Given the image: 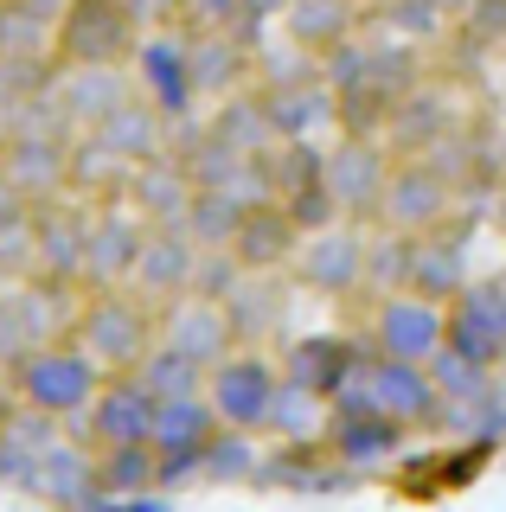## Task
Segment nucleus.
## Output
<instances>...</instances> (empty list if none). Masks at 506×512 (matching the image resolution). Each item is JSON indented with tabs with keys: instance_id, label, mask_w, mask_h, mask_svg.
<instances>
[{
	"instance_id": "25",
	"label": "nucleus",
	"mask_w": 506,
	"mask_h": 512,
	"mask_svg": "<svg viewBox=\"0 0 506 512\" xmlns=\"http://www.w3.org/2000/svg\"><path fill=\"white\" fill-rule=\"evenodd\" d=\"M90 135H103V148H116L129 167H148V160H161L173 148V122L148 103V96H129V103H122L103 128H90Z\"/></svg>"
},
{
	"instance_id": "46",
	"label": "nucleus",
	"mask_w": 506,
	"mask_h": 512,
	"mask_svg": "<svg viewBox=\"0 0 506 512\" xmlns=\"http://www.w3.org/2000/svg\"><path fill=\"white\" fill-rule=\"evenodd\" d=\"M237 13H244V0H180L186 32H231Z\"/></svg>"
},
{
	"instance_id": "5",
	"label": "nucleus",
	"mask_w": 506,
	"mask_h": 512,
	"mask_svg": "<svg viewBox=\"0 0 506 512\" xmlns=\"http://www.w3.org/2000/svg\"><path fill=\"white\" fill-rule=\"evenodd\" d=\"M141 45V20L129 0H71L58 20V58L65 64H122Z\"/></svg>"
},
{
	"instance_id": "51",
	"label": "nucleus",
	"mask_w": 506,
	"mask_h": 512,
	"mask_svg": "<svg viewBox=\"0 0 506 512\" xmlns=\"http://www.w3.org/2000/svg\"><path fill=\"white\" fill-rule=\"evenodd\" d=\"M13 410H20V391H13V372L0 365V429L13 423Z\"/></svg>"
},
{
	"instance_id": "40",
	"label": "nucleus",
	"mask_w": 506,
	"mask_h": 512,
	"mask_svg": "<svg viewBox=\"0 0 506 512\" xmlns=\"http://www.w3.org/2000/svg\"><path fill=\"white\" fill-rule=\"evenodd\" d=\"M410 250H417V237L410 231H391V224H378L372 244H366V295H398L410 288Z\"/></svg>"
},
{
	"instance_id": "3",
	"label": "nucleus",
	"mask_w": 506,
	"mask_h": 512,
	"mask_svg": "<svg viewBox=\"0 0 506 512\" xmlns=\"http://www.w3.org/2000/svg\"><path fill=\"white\" fill-rule=\"evenodd\" d=\"M276 391H282V359H270L263 346H237L231 359L212 365L205 378V397H212L218 423L231 429H270V410H276Z\"/></svg>"
},
{
	"instance_id": "24",
	"label": "nucleus",
	"mask_w": 506,
	"mask_h": 512,
	"mask_svg": "<svg viewBox=\"0 0 506 512\" xmlns=\"http://www.w3.org/2000/svg\"><path fill=\"white\" fill-rule=\"evenodd\" d=\"M193 173H186V160H148V167H135V180H129V205L148 224H186V212H193Z\"/></svg>"
},
{
	"instance_id": "39",
	"label": "nucleus",
	"mask_w": 506,
	"mask_h": 512,
	"mask_svg": "<svg viewBox=\"0 0 506 512\" xmlns=\"http://www.w3.org/2000/svg\"><path fill=\"white\" fill-rule=\"evenodd\" d=\"M442 135H449V103H442V90H404L398 109H391V141H404V148H436Z\"/></svg>"
},
{
	"instance_id": "55",
	"label": "nucleus",
	"mask_w": 506,
	"mask_h": 512,
	"mask_svg": "<svg viewBox=\"0 0 506 512\" xmlns=\"http://www.w3.org/2000/svg\"><path fill=\"white\" fill-rule=\"evenodd\" d=\"M494 282H500V288H506V263H500V276H494Z\"/></svg>"
},
{
	"instance_id": "21",
	"label": "nucleus",
	"mask_w": 506,
	"mask_h": 512,
	"mask_svg": "<svg viewBox=\"0 0 506 512\" xmlns=\"http://www.w3.org/2000/svg\"><path fill=\"white\" fill-rule=\"evenodd\" d=\"M327 448H334V461H346L353 474H372V468H391V461L410 448V423L398 416H334L327 423Z\"/></svg>"
},
{
	"instance_id": "50",
	"label": "nucleus",
	"mask_w": 506,
	"mask_h": 512,
	"mask_svg": "<svg viewBox=\"0 0 506 512\" xmlns=\"http://www.w3.org/2000/svg\"><path fill=\"white\" fill-rule=\"evenodd\" d=\"M26 212H33V199H20V192L0 180V224H13V218H26Z\"/></svg>"
},
{
	"instance_id": "6",
	"label": "nucleus",
	"mask_w": 506,
	"mask_h": 512,
	"mask_svg": "<svg viewBox=\"0 0 506 512\" xmlns=\"http://www.w3.org/2000/svg\"><path fill=\"white\" fill-rule=\"evenodd\" d=\"M372 346L391 352V359H423L430 365L442 346H449V301H430L417 288H398L372 308Z\"/></svg>"
},
{
	"instance_id": "29",
	"label": "nucleus",
	"mask_w": 506,
	"mask_h": 512,
	"mask_svg": "<svg viewBox=\"0 0 506 512\" xmlns=\"http://www.w3.org/2000/svg\"><path fill=\"white\" fill-rule=\"evenodd\" d=\"M135 167L116 148H103V135L71 141V199H129Z\"/></svg>"
},
{
	"instance_id": "17",
	"label": "nucleus",
	"mask_w": 506,
	"mask_h": 512,
	"mask_svg": "<svg viewBox=\"0 0 506 512\" xmlns=\"http://www.w3.org/2000/svg\"><path fill=\"white\" fill-rule=\"evenodd\" d=\"M0 180H7L20 199H58L71 192V141L58 135H7L0 141Z\"/></svg>"
},
{
	"instance_id": "56",
	"label": "nucleus",
	"mask_w": 506,
	"mask_h": 512,
	"mask_svg": "<svg viewBox=\"0 0 506 512\" xmlns=\"http://www.w3.org/2000/svg\"><path fill=\"white\" fill-rule=\"evenodd\" d=\"M500 372H506V359H500Z\"/></svg>"
},
{
	"instance_id": "22",
	"label": "nucleus",
	"mask_w": 506,
	"mask_h": 512,
	"mask_svg": "<svg viewBox=\"0 0 506 512\" xmlns=\"http://www.w3.org/2000/svg\"><path fill=\"white\" fill-rule=\"evenodd\" d=\"M449 346L474 352V359L500 365L506 359V288L500 282H468L449 308Z\"/></svg>"
},
{
	"instance_id": "47",
	"label": "nucleus",
	"mask_w": 506,
	"mask_h": 512,
	"mask_svg": "<svg viewBox=\"0 0 506 512\" xmlns=\"http://www.w3.org/2000/svg\"><path fill=\"white\" fill-rule=\"evenodd\" d=\"M462 26H468V45L506 39V0H474V7L462 13Z\"/></svg>"
},
{
	"instance_id": "16",
	"label": "nucleus",
	"mask_w": 506,
	"mask_h": 512,
	"mask_svg": "<svg viewBox=\"0 0 506 512\" xmlns=\"http://www.w3.org/2000/svg\"><path fill=\"white\" fill-rule=\"evenodd\" d=\"M372 359H378L372 333H366V340H340V333H302V340H289V352H282V378L308 384V391H321L327 404H334V391L359 372V365H372Z\"/></svg>"
},
{
	"instance_id": "7",
	"label": "nucleus",
	"mask_w": 506,
	"mask_h": 512,
	"mask_svg": "<svg viewBox=\"0 0 506 512\" xmlns=\"http://www.w3.org/2000/svg\"><path fill=\"white\" fill-rule=\"evenodd\" d=\"M366 244H372V237L359 231L353 218H340V224H327V231L302 237V256H295V282L314 288V295H327V301L359 295V288H366Z\"/></svg>"
},
{
	"instance_id": "11",
	"label": "nucleus",
	"mask_w": 506,
	"mask_h": 512,
	"mask_svg": "<svg viewBox=\"0 0 506 512\" xmlns=\"http://www.w3.org/2000/svg\"><path fill=\"white\" fill-rule=\"evenodd\" d=\"M39 506L52 512H103V487H97V448H84L77 436H58L39 455L33 480H26Z\"/></svg>"
},
{
	"instance_id": "15",
	"label": "nucleus",
	"mask_w": 506,
	"mask_h": 512,
	"mask_svg": "<svg viewBox=\"0 0 506 512\" xmlns=\"http://www.w3.org/2000/svg\"><path fill=\"white\" fill-rule=\"evenodd\" d=\"M391 160L378 141H353L340 135V148H327V186H334L340 212L346 218H378V205H385V186H391Z\"/></svg>"
},
{
	"instance_id": "14",
	"label": "nucleus",
	"mask_w": 506,
	"mask_h": 512,
	"mask_svg": "<svg viewBox=\"0 0 506 512\" xmlns=\"http://www.w3.org/2000/svg\"><path fill=\"white\" fill-rule=\"evenodd\" d=\"M154 397L141 391L135 372H109L97 404L84 410V436L90 448H129V442H154Z\"/></svg>"
},
{
	"instance_id": "1",
	"label": "nucleus",
	"mask_w": 506,
	"mask_h": 512,
	"mask_svg": "<svg viewBox=\"0 0 506 512\" xmlns=\"http://www.w3.org/2000/svg\"><path fill=\"white\" fill-rule=\"evenodd\" d=\"M103 378L109 372L77 340H45V346H33L20 365H13V391H20V404L58 416L71 436H84V410L97 404Z\"/></svg>"
},
{
	"instance_id": "26",
	"label": "nucleus",
	"mask_w": 506,
	"mask_h": 512,
	"mask_svg": "<svg viewBox=\"0 0 506 512\" xmlns=\"http://www.w3.org/2000/svg\"><path fill=\"white\" fill-rule=\"evenodd\" d=\"M410 288L430 301H455L468 288V244L442 224V231H423L417 250H410Z\"/></svg>"
},
{
	"instance_id": "34",
	"label": "nucleus",
	"mask_w": 506,
	"mask_h": 512,
	"mask_svg": "<svg viewBox=\"0 0 506 512\" xmlns=\"http://www.w3.org/2000/svg\"><path fill=\"white\" fill-rule=\"evenodd\" d=\"M282 26H289V39L308 45V52H334L340 39H353V0H295V7L282 13Z\"/></svg>"
},
{
	"instance_id": "28",
	"label": "nucleus",
	"mask_w": 506,
	"mask_h": 512,
	"mask_svg": "<svg viewBox=\"0 0 506 512\" xmlns=\"http://www.w3.org/2000/svg\"><path fill=\"white\" fill-rule=\"evenodd\" d=\"M218 410L212 397H173V404L154 410V455H205V442L218 436Z\"/></svg>"
},
{
	"instance_id": "31",
	"label": "nucleus",
	"mask_w": 506,
	"mask_h": 512,
	"mask_svg": "<svg viewBox=\"0 0 506 512\" xmlns=\"http://www.w3.org/2000/svg\"><path fill=\"white\" fill-rule=\"evenodd\" d=\"M250 71H257V58H250L231 32H193V84H199V96H231Z\"/></svg>"
},
{
	"instance_id": "2",
	"label": "nucleus",
	"mask_w": 506,
	"mask_h": 512,
	"mask_svg": "<svg viewBox=\"0 0 506 512\" xmlns=\"http://www.w3.org/2000/svg\"><path fill=\"white\" fill-rule=\"evenodd\" d=\"M71 340L103 365V372H135L154 352V308L135 288H97V295L77 308Z\"/></svg>"
},
{
	"instance_id": "27",
	"label": "nucleus",
	"mask_w": 506,
	"mask_h": 512,
	"mask_svg": "<svg viewBox=\"0 0 506 512\" xmlns=\"http://www.w3.org/2000/svg\"><path fill=\"white\" fill-rule=\"evenodd\" d=\"M225 320L237 333V346H270L276 327L289 320V301H282V282L276 276H244L225 295Z\"/></svg>"
},
{
	"instance_id": "10",
	"label": "nucleus",
	"mask_w": 506,
	"mask_h": 512,
	"mask_svg": "<svg viewBox=\"0 0 506 512\" xmlns=\"http://www.w3.org/2000/svg\"><path fill=\"white\" fill-rule=\"evenodd\" d=\"M154 340L173 346V352H186V359H199L205 372L237 352V333H231V320H225V301H205V295H173V301H161V314H154Z\"/></svg>"
},
{
	"instance_id": "52",
	"label": "nucleus",
	"mask_w": 506,
	"mask_h": 512,
	"mask_svg": "<svg viewBox=\"0 0 506 512\" xmlns=\"http://www.w3.org/2000/svg\"><path fill=\"white\" fill-rule=\"evenodd\" d=\"M20 7H26V13H39V20H52V26H58V20H65V13H71V0H20Z\"/></svg>"
},
{
	"instance_id": "18",
	"label": "nucleus",
	"mask_w": 506,
	"mask_h": 512,
	"mask_svg": "<svg viewBox=\"0 0 506 512\" xmlns=\"http://www.w3.org/2000/svg\"><path fill=\"white\" fill-rule=\"evenodd\" d=\"M231 250L250 276H282V269H295V256H302V224L282 212V199H263V205L244 212V231L231 237Z\"/></svg>"
},
{
	"instance_id": "45",
	"label": "nucleus",
	"mask_w": 506,
	"mask_h": 512,
	"mask_svg": "<svg viewBox=\"0 0 506 512\" xmlns=\"http://www.w3.org/2000/svg\"><path fill=\"white\" fill-rule=\"evenodd\" d=\"M26 352H33V340H26V320H20V301H13V282H0V365H20Z\"/></svg>"
},
{
	"instance_id": "37",
	"label": "nucleus",
	"mask_w": 506,
	"mask_h": 512,
	"mask_svg": "<svg viewBox=\"0 0 506 512\" xmlns=\"http://www.w3.org/2000/svg\"><path fill=\"white\" fill-rule=\"evenodd\" d=\"M244 212H250L244 199H231V192H218V186H199L193 212H186V231H193L199 250H231V237L244 231Z\"/></svg>"
},
{
	"instance_id": "30",
	"label": "nucleus",
	"mask_w": 506,
	"mask_h": 512,
	"mask_svg": "<svg viewBox=\"0 0 506 512\" xmlns=\"http://www.w3.org/2000/svg\"><path fill=\"white\" fill-rule=\"evenodd\" d=\"M327 423H334V404H327L321 391H308V384L282 378L270 429H263V436H270V442H327Z\"/></svg>"
},
{
	"instance_id": "9",
	"label": "nucleus",
	"mask_w": 506,
	"mask_h": 512,
	"mask_svg": "<svg viewBox=\"0 0 506 512\" xmlns=\"http://www.w3.org/2000/svg\"><path fill=\"white\" fill-rule=\"evenodd\" d=\"M455 212V186L442 180L430 160H398L391 167V186H385V205H378V224H391V231H442Z\"/></svg>"
},
{
	"instance_id": "19",
	"label": "nucleus",
	"mask_w": 506,
	"mask_h": 512,
	"mask_svg": "<svg viewBox=\"0 0 506 512\" xmlns=\"http://www.w3.org/2000/svg\"><path fill=\"white\" fill-rule=\"evenodd\" d=\"M193 269H199L193 231H186V224H154L129 288H135L141 301H173V295H193Z\"/></svg>"
},
{
	"instance_id": "33",
	"label": "nucleus",
	"mask_w": 506,
	"mask_h": 512,
	"mask_svg": "<svg viewBox=\"0 0 506 512\" xmlns=\"http://www.w3.org/2000/svg\"><path fill=\"white\" fill-rule=\"evenodd\" d=\"M257 468H263V436L257 429H218L205 442V487H257Z\"/></svg>"
},
{
	"instance_id": "48",
	"label": "nucleus",
	"mask_w": 506,
	"mask_h": 512,
	"mask_svg": "<svg viewBox=\"0 0 506 512\" xmlns=\"http://www.w3.org/2000/svg\"><path fill=\"white\" fill-rule=\"evenodd\" d=\"M193 480H205V455H154V487L161 493H180Z\"/></svg>"
},
{
	"instance_id": "53",
	"label": "nucleus",
	"mask_w": 506,
	"mask_h": 512,
	"mask_svg": "<svg viewBox=\"0 0 506 512\" xmlns=\"http://www.w3.org/2000/svg\"><path fill=\"white\" fill-rule=\"evenodd\" d=\"M436 7H442V13H449V20H455V13H468L474 0H436Z\"/></svg>"
},
{
	"instance_id": "41",
	"label": "nucleus",
	"mask_w": 506,
	"mask_h": 512,
	"mask_svg": "<svg viewBox=\"0 0 506 512\" xmlns=\"http://www.w3.org/2000/svg\"><path fill=\"white\" fill-rule=\"evenodd\" d=\"M0 52H13V58H52L58 52V26L39 20V13H26L20 0H0Z\"/></svg>"
},
{
	"instance_id": "4",
	"label": "nucleus",
	"mask_w": 506,
	"mask_h": 512,
	"mask_svg": "<svg viewBox=\"0 0 506 512\" xmlns=\"http://www.w3.org/2000/svg\"><path fill=\"white\" fill-rule=\"evenodd\" d=\"M129 71H135V90L148 96V103L161 109L167 122H180V116H193V109H199V84H193V32H141Z\"/></svg>"
},
{
	"instance_id": "20",
	"label": "nucleus",
	"mask_w": 506,
	"mask_h": 512,
	"mask_svg": "<svg viewBox=\"0 0 506 512\" xmlns=\"http://www.w3.org/2000/svg\"><path fill=\"white\" fill-rule=\"evenodd\" d=\"M263 96V116H270L276 141H321L327 128H340V96L327 77L314 84H282V90H257Z\"/></svg>"
},
{
	"instance_id": "54",
	"label": "nucleus",
	"mask_w": 506,
	"mask_h": 512,
	"mask_svg": "<svg viewBox=\"0 0 506 512\" xmlns=\"http://www.w3.org/2000/svg\"><path fill=\"white\" fill-rule=\"evenodd\" d=\"M494 224L506 231V186H500V199H494Z\"/></svg>"
},
{
	"instance_id": "23",
	"label": "nucleus",
	"mask_w": 506,
	"mask_h": 512,
	"mask_svg": "<svg viewBox=\"0 0 506 512\" xmlns=\"http://www.w3.org/2000/svg\"><path fill=\"white\" fill-rule=\"evenodd\" d=\"M58 96H65L71 122L90 135V128H103L141 90H135V71H122V64H65L58 71Z\"/></svg>"
},
{
	"instance_id": "44",
	"label": "nucleus",
	"mask_w": 506,
	"mask_h": 512,
	"mask_svg": "<svg viewBox=\"0 0 506 512\" xmlns=\"http://www.w3.org/2000/svg\"><path fill=\"white\" fill-rule=\"evenodd\" d=\"M250 269L237 263V250H199V269H193V295L205 301H225L237 282H244Z\"/></svg>"
},
{
	"instance_id": "32",
	"label": "nucleus",
	"mask_w": 506,
	"mask_h": 512,
	"mask_svg": "<svg viewBox=\"0 0 506 512\" xmlns=\"http://www.w3.org/2000/svg\"><path fill=\"white\" fill-rule=\"evenodd\" d=\"M430 378H436L442 404H481V397L506 391V372H500V365L474 359V352H462V346H442L436 359H430Z\"/></svg>"
},
{
	"instance_id": "8",
	"label": "nucleus",
	"mask_w": 506,
	"mask_h": 512,
	"mask_svg": "<svg viewBox=\"0 0 506 512\" xmlns=\"http://www.w3.org/2000/svg\"><path fill=\"white\" fill-rule=\"evenodd\" d=\"M154 224L135 212V205H103L90 218V250H84V295L97 288H129L141 269V250H148Z\"/></svg>"
},
{
	"instance_id": "43",
	"label": "nucleus",
	"mask_w": 506,
	"mask_h": 512,
	"mask_svg": "<svg viewBox=\"0 0 506 512\" xmlns=\"http://www.w3.org/2000/svg\"><path fill=\"white\" fill-rule=\"evenodd\" d=\"M378 20L398 32V39L423 45V39H436V32L449 26V13H442L436 0H385V7H378Z\"/></svg>"
},
{
	"instance_id": "42",
	"label": "nucleus",
	"mask_w": 506,
	"mask_h": 512,
	"mask_svg": "<svg viewBox=\"0 0 506 512\" xmlns=\"http://www.w3.org/2000/svg\"><path fill=\"white\" fill-rule=\"evenodd\" d=\"M257 77H263V90H282V84H314V77H321V52H308V45H295V39L263 45V52H257Z\"/></svg>"
},
{
	"instance_id": "35",
	"label": "nucleus",
	"mask_w": 506,
	"mask_h": 512,
	"mask_svg": "<svg viewBox=\"0 0 506 512\" xmlns=\"http://www.w3.org/2000/svg\"><path fill=\"white\" fill-rule=\"evenodd\" d=\"M135 378H141V391H148L154 404H173V397H199L212 372H205L199 359H186V352H173V346L154 340V352L135 365Z\"/></svg>"
},
{
	"instance_id": "13",
	"label": "nucleus",
	"mask_w": 506,
	"mask_h": 512,
	"mask_svg": "<svg viewBox=\"0 0 506 512\" xmlns=\"http://www.w3.org/2000/svg\"><path fill=\"white\" fill-rule=\"evenodd\" d=\"M366 384H372L378 416H398L410 429H436L442 423V391H436V378H430L423 359H391V352H378L366 365Z\"/></svg>"
},
{
	"instance_id": "38",
	"label": "nucleus",
	"mask_w": 506,
	"mask_h": 512,
	"mask_svg": "<svg viewBox=\"0 0 506 512\" xmlns=\"http://www.w3.org/2000/svg\"><path fill=\"white\" fill-rule=\"evenodd\" d=\"M97 487H103V500H129V493H161V487H154V442L97 448Z\"/></svg>"
},
{
	"instance_id": "36",
	"label": "nucleus",
	"mask_w": 506,
	"mask_h": 512,
	"mask_svg": "<svg viewBox=\"0 0 506 512\" xmlns=\"http://www.w3.org/2000/svg\"><path fill=\"white\" fill-rule=\"evenodd\" d=\"M205 128H212L225 148H237V154H263V148H276L270 116H263V96H225V103L205 116Z\"/></svg>"
},
{
	"instance_id": "12",
	"label": "nucleus",
	"mask_w": 506,
	"mask_h": 512,
	"mask_svg": "<svg viewBox=\"0 0 506 512\" xmlns=\"http://www.w3.org/2000/svg\"><path fill=\"white\" fill-rule=\"evenodd\" d=\"M90 218L84 205H71V192L33 205V250H39V276L84 288V250H90Z\"/></svg>"
},
{
	"instance_id": "49",
	"label": "nucleus",
	"mask_w": 506,
	"mask_h": 512,
	"mask_svg": "<svg viewBox=\"0 0 506 512\" xmlns=\"http://www.w3.org/2000/svg\"><path fill=\"white\" fill-rule=\"evenodd\" d=\"M289 7H295V0H244V20H263V26H270V20H282Z\"/></svg>"
}]
</instances>
